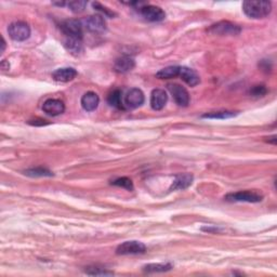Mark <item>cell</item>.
Listing matches in <instances>:
<instances>
[{
    "instance_id": "9",
    "label": "cell",
    "mask_w": 277,
    "mask_h": 277,
    "mask_svg": "<svg viewBox=\"0 0 277 277\" xmlns=\"http://www.w3.org/2000/svg\"><path fill=\"white\" fill-rule=\"evenodd\" d=\"M61 30L67 37H74L82 39V26L81 21L78 20H66L61 24Z\"/></svg>"
},
{
    "instance_id": "2",
    "label": "cell",
    "mask_w": 277,
    "mask_h": 277,
    "mask_svg": "<svg viewBox=\"0 0 277 277\" xmlns=\"http://www.w3.org/2000/svg\"><path fill=\"white\" fill-rule=\"evenodd\" d=\"M8 33L13 40L25 41L31 36V27L25 22L17 21L9 25Z\"/></svg>"
},
{
    "instance_id": "3",
    "label": "cell",
    "mask_w": 277,
    "mask_h": 277,
    "mask_svg": "<svg viewBox=\"0 0 277 277\" xmlns=\"http://www.w3.org/2000/svg\"><path fill=\"white\" fill-rule=\"evenodd\" d=\"M209 33L213 34V35H220V36H236L238 34H240L241 28L237 24H234L228 21H221L218 22L208 30Z\"/></svg>"
},
{
    "instance_id": "5",
    "label": "cell",
    "mask_w": 277,
    "mask_h": 277,
    "mask_svg": "<svg viewBox=\"0 0 277 277\" xmlns=\"http://www.w3.org/2000/svg\"><path fill=\"white\" fill-rule=\"evenodd\" d=\"M227 202H244V203H260L263 196L261 194L254 191H240L235 193H230L224 197Z\"/></svg>"
},
{
    "instance_id": "29",
    "label": "cell",
    "mask_w": 277,
    "mask_h": 277,
    "mask_svg": "<svg viewBox=\"0 0 277 277\" xmlns=\"http://www.w3.org/2000/svg\"><path fill=\"white\" fill-rule=\"evenodd\" d=\"M28 124L33 125V126H45L48 125L49 123H47V120H43V119H34V120H30L28 121Z\"/></svg>"
},
{
    "instance_id": "8",
    "label": "cell",
    "mask_w": 277,
    "mask_h": 277,
    "mask_svg": "<svg viewBox=\"0 0 277 277\" xmlns=\"http://www.w3.org/2000/svg\"><path fill=\"white\" fill-rule=\"evenodd\" d=\"M167 88L170 93H171L174 102H176L179 106L185 108V106L189 104V94L184 87L178 84H169Z\"/></svg>"
},
{
    "instance_id": "17",
    "label": "cell",
    "mask_w": 277,
    "mask_h": 277,
    "mask_svg": "<svg viewBox=\"0 0 277 277\" xmlns=\"http://www.w3.org/2000/svg\"><path fill=\"white\" fill-rule=\"evenodd\" d=\"M64 47L71 55L75 56L80 55L84 52V45H82V40L79 38L67 37L64 41Z\"/></svg>"
},
{
    "instance_id": "6",
    "label": "cell",
    "mask_w": 277,
    "mask_h": 277,
    "mask_svg": "<svg viewBox=\"0 0 277 277\" xmlns=\"http://www.w3.org/2000/svg\"><path fill=\"white\" fill-rule=\"evenodd\" d=\"M145 251H147V246L143 242L138 240H129L119 245L117 249H116V254L119 256L142 255Z\"/></svg>"
},
{
    "instance_id": "15",
    "label": "cell",
    "mask_w": 277,
    "mask_h": 277,
    "mask_svg": "<svg viewBox=\"0 0 277 277\" xmlns=\"http://www.w3.org/2000/svg\"><path fill=\"white\" fill-rule=\"evenodd\" d=\"M77 71L73 67H63L52 73V78L57 82H69L75 79Z\"/></svg>"
},
{
    "instance_id": "20",
    "label": "cell",
    "mask_w": 277,
    "mask_h": 277,
    "mask_svg": "<svg viewBox=\"0 0 277 277\" xmlns=\"http://www.w3.org/2000/svg\"><path fill=\"white\" fill-rule=\"evenodd\" d=\"M180 66H168L156 73V77L159 79H170L179 76Z\"/></svg>"
},
{
    "instance_id": "10",
    "label": "cell",
    "mask_w": 277,
    "mask_h": 277,
    "mask_svg": "<svg viewBox=\"0 0 277 277\" xmlns=\"http://www.w3.org/2000/svg\"><path fill=\"white\" fill-rule=\"evenodd\" d=\"M145 96L143 91L139 88L130 89L125 95V105L128 109H137L144 103Z\"/></svg>"
},
{
    "instance_id": "27",
    "label": "cell",
    "mask_w": 277,
    "mask_h": 277,
    "mask_svg": "<svg viewBox=\"0 0 277 277\" xmlns=\"http://www.w3.org/2000/svg\"><path fill=\"white\" fill-rule=\"evenodd\" d=\"M92 6H93L94 10H96V11H100L101 13H103V14H104V17L113 18V17H115V16H116V13H115V12L111 11L110 9H108L106 7H104L103 4H101L100 2H93V3H92Z\"/></svg>"
},
{
    "instance_id": "14",
    "label": "cell",
    "mask_w": 277,
    "mask_h": 277,
    "mask_svg": "<svg viewBox=\"0 0 277 277\" xmlns=\"http://www.w3.org/2000/svg\"><path fill=\"white\" fill-rule=\"evenodd\" d=\"M194 177L191 173H183L179 174L176 177L174 181L172 183V185L170 186L169 191H183V189H186L192 185Z\"/></svg>"
},
{
    "instance_id": "19",
    "label": "cell",
    "mask_w": 277,
    "mask_h": 277,
    "mask_svg": "<svg viewBox=\"0 0 277 277\" xmlns=\"http://www.w3.org/2000/svg\"><path fill=\"white\" fill-rule=\"evenodd\" d=\"M171 263H149L143 266V271L145 273H164V272H168L172 270Z\"/></svg>"
},
{
    "instance_id": "21",
    "label": "cell",
    "mask_w": 277,
    "mask_h": 277,
    "mask_svg": "<svg viewBox=\"0 0 277 277\" xmlns=\"http://www.w3.org/2000/svg\"><path fill=\"white\" fill-rule=\"evenodd\" d=\"M108 102L111 106H114V108L118 110H124L125 105L123 102V93H121L120 90H114L111 93H110Z\"/></svg>"
},
{
    "instance_id": "23",
    "label": "cell",
    "mask_w": 277,
    "mask_h": 277,
    "mask_svg": "<svg viewBox=\"0 0 277 277\" xmlns=\"http://www.w3.org/2000/svg\"><path fill=\"white\" fill-rule=\"evenodd\" d=\"M24 174L32 178H38V177H52L53 173L49 169L42 168V167H36L32 169H27L24 171Z\"/></svg>"
},
{
    "instance_id": "12",
    "label": "cell",
    "mask_w": 277,
    "mask_h": 277,
    "mask_svg": "<svg viewBox=\"0 0 277 277\" xmlns=\"http://www.w3.org/2000/svg\"><path fill=\"white\" fill-rule=\"evenodd\" d=\"M168 101L167 92L164 89H155L150 94V106L154 111H160L165 108Z\"/></svg>"
},
{
    "instance_id": "28",
    "label": "cell",
    "mask_w": 277,
    "mask_h": 277,
    "mask_svg": "<svg viewBox=\"0 0 277 277\" xmlns=\"http://www.w3.org/2000/svg\"><path fill=\"white\" fill-rule=\"evenodd\" d=\"M267 89L264 86H255L254 88L250 90V94L255 98H260V96H263L266 94Z\"/></svg>"
},
{
    "instance_id": "24",
    "label": "cell",
    "mask_w": 277,
    "mask_h": 277,
    "mask_svg": "<svg viewBox=\"0 0 277 277\" xmlns=\"http://www.w3.org/2000/svg\"><path fill=\"white\" fill-rule=\"evenodd\" d=\"M85 273L87 275H91V276H111V275H114V272L108 271L105 269H101V267H95V266L87 267Z\"/></svg>"
},
{
    "instance_id": "31",
    "label": "cell",
    "mask_w": 277,
    "mask_h": 277,
    "mask_svg": "<svg viewBox=\"0 0 277 277\" xmlns=\"http://www.w3.org/2000/svg\"><path fill=\"white\" fill-rule=\"evenodd\" d=\"M4 49H6V41H4L3 37H1V51H0V53H1V55L4 52Z\"/></svg>"
},
{
    "instance_id": "22",
    "label": "cell",
    "mask_w": 277,
    "mask_h": 277,
    "mask_svg": "<svg viewBox=\"0 0 277 277\" xmlns=\"http://www.w3.org/2000/svg\"><path fill=\"white\" fill-rule=\"evenodd\" d=\"M237 115L236 111H213V113H207L203 114V118H209V119H226L235 117Z\"/></svg>"
},
{
    "instance_id": "25",
    "label": "cell",
    "mask_w": 277,
    "mask_h": 277,
    "mask_svg": "<svg viewBox=\"0 0 277 277\" xmlns=\"http://www.w3.org/2000/svg\"><path fill=\"white\" fill-rule=\"evenodd\" d=\"M111 184L115 186H119V187H124L128 191H132L133 189V183L131 181V179L127 178V177H123V178H118L114 180Z\"/></svg>"
},
{
    "instance_id": "7",
    "label": "cell",
    "mask_w": 277,
    "mask_h": 277,
    "mask_svg": "<svg viewBox=\"0 0 277 277\" xmlns=\"http://www.w3.org/2000/svg\"><path fill=\"white\" fill-rule=\"evenodd\" d=\"M140 14L148 22H162L166 18V12L162 8L152 4H144L139 9Z\"/></svg>"
},
{
    "instance_id": "26",
    "label": "cell",
    "mask_w": 277,
    "mask_h": 277,
    "mask_svg": "<svg viewBox=\"0 0 277 277\" xmlns=\"http://www.w3.org/2000/svg\"><path fill=\"white\" fill-rule=\"evenodd\" d=\"M70 10L74 13H81L85 11V8L87 6V1H71L67 3Z\"/></svg>"
},
{
    "instance_id": "16",
    "label": "cell",
    "mask_w": 277,
    "mask_h": 277,
    "mask_svg": "<svg viewBox=\"0 0 277 277\" xmlns=\"http://www.w3.org/2000/svg\"><path fill=\"white\" fill-rule=\"evenodd\" d=\"M100 103V98L95 92L89 91L82 95L81 98V106L82 109L87 111H93L98 109Z\"/></svg>"
},
{
    "instance_id": "4",
    "label": "cell",
    "mask_w": 277,
    "mask_h": 277,
    "mask_svg": "<svg viewBox=\"0 0 277 277\" xmlns=\"http://www.w3.org/2000/svg\"><path fill=\"white\" fill-rule=\"evenodd\" d=\"M82 26L87 31L93 34L104 33L106 30V22L103 16L101 14H94V16H89L81 21Z\"/></svg>"
},
{
    "instance_id": "18",
    "label": "cell",
    "mask_w": 277,
    "mask_h": 277,
    "mask_svg": "<svg viewBox=\"0 0 277 277\" xmlns=\"http://www.w3.org/2000/svg\"><path fill=\"white\" fill-rule=\"evenodd\" d=\"M135 66L134 60L130 56H121L115 61L114 70L117 73H128L132 71Z\"/></svg>"
},
{
    "instance_id": "11",
    "label": "cell",
    "mask_w": 277,
    "mask_h": 277,
    "mask_svg": "<svg viewBox=\"0 0 277 277\" xmlns=\"http://www.w3.org/2000/svg\"><path fill=\"white\" fill-rule=\"evenodd\" d=\"M42 111L49 116H59L64 113L65 104L57 99H49L43 102Z\"/></svg>"
},
{
    "instance_id": "13",
    "label": "cell",
    "mask_w": 277,
    "mask_h": 277,
    "mask_svg": "<svg viewBox=\"0 0 277 277\" xmlns=\"http://www.w3.org/2000/svg\"><path fill=\"white\" fill-rule=\"evenodd\" d=\"M183 81H185L189 87H195L201 82V77L197 74L196 71H194L186 66H180V74Z\"/></svg>"
},
{
    "instance_id": "30",
    "label": "cell",
    "mask_w": 277,
    "mask_h": 277,
    "mask_svg": "<svg viewBox=\"0 0 277 277\" xmlns=\"http://www.w3.org/2000/svg\"><path fill=\"white\" fill-rule=\"evenodd\" d=\"M10 69V64L7 61H2L1 62V70L3 71H6V70H9Z\"/></svg>"
},
{
    "instance_id": "1",
    "label": "cell",
    "mask_w": 277,
    "mask_h": 277,
    "mask_svg": "<svg viewBox=\"0 0 277 277\" xmlns=\"http://www.w3.org/2000/svg\"><path fill=\"white\" fill-rule=\"evenodd\" d=\"M242 11L250 18H264L272 11L270 1H244Z\"/></svg>"
}]
</instances>
